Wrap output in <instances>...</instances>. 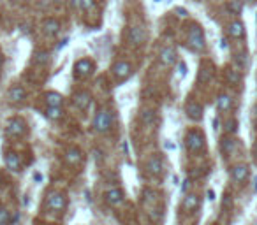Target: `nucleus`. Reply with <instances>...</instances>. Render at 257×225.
<instances>
[{"mask_svg":"<svg viewBox=\"0 0 257 225\" xmlns=\"http://www.w3.org/2000/svg\"><path fill=\"white\" fill-rule=\"evenodd\" d=\"M187 41H189V46L194 49V51H203L206 48V39H205V32L201 28L199 23H189L187 27Z\"/></svg>","mask_w":257,"mask_h":225,"instance_id":"obj_1","label":"nucleus"},{"mask_svg":"<svg viewBox=\"0 0 257 225\" xmlns=\"http://www.w3.org/2000/svg\"><path fill=\"white\" fill-rule=\"evenodd\" d=\"M29 132V125L25 122L23 118H11L7 122V127H5V136L7 137H13V139H19L23 137L25 134Z\"/></svg>","mask_w":257,"mask_h":225,"instance_id":"obj_2","label":"nucleus"},{"mask_svg":"<svg viewBox=\"0 0 257 225\" xmlns=\"http://www.w3.org/2000/svg\"><path fill=\"white\" fill-rule=\"evenodd\" d=\"M185 145L189 151L197 153L205 148V134H201L199 130H189L185 134Z\"/></svg>","mask_w":257,"mask_h":225,"instance_id":"obj_3","label":"nucleus"},{"mask_svg":"<svg viewBox=\"0 0 257 225\" xmlns=\"http://www.w3.org/2000/svg\"><path fill=\"white\" fill-rule=\"evenodd\" d=\"M111 127H113V114L110 111H99L96 114V120H94V129L97 132H110Z\"/></svg>","mask_w":257,"mask_h":225,"instance_id":"obj_4","label":"nucleus"},{"mask_svg":"<svg viewBox=\"0 0 257 225\" xmlns=\"http://www.w3.org/2000/svg\"><path fill=\"white\" fill-rule=\"evenodd\" d=\"M96 69V64L90 60V58H81L74 64V76H76L78 80H85L88 76H92Z\"/></svg>","mask_w":257,"mask_h":225,"instance_id":"obj_5","label":"nucleus"},{"mask_svg":"<svg viewBox=\"0 0 257 225\" xmlns=\"http://www.w3.org/2000/svg\"><path fill=\"white\" fill-rule=\"evenodd\" d=\"M67 206V197L64 192H51L48 195V199H46V208L51 211H57V213H60V211H64Z\"/></svg>","mask_w":257,"mask_h":225,"instance_id":"obj_6","label":"nucleus"},{"mask_svg":"<svg viewBox=\"0 0 257 225\" xmlns=\"http://www.w3.org/2000/svg\"><path fill=\"white\" fill-rule=\"evenodd\" d=\"M148 39V30L143 25H132L128 28V42L134 46H141Z\"/></svg>","mask_w":257,"mask_h":225,"instance_id":"obj_7","label":"nucleus"},{"mask_svg":"<svg viewBox=\"0 0 257 225\" xmlns=\"http://www.w3.org/2000/svg\"><path fill=\"white\" fill-rule=\"evenodd\" d=\"M111 72H113V76L116 78V81H124V80H127L128 76L132 74L134 69H132V65H130L128 62L118 60L113 67H111Z\"/></svg>","mask_w":257,"mask_h":225,"instance_id":"obj_8","label":"nucleus"},{"mask_svg":"<svg viewBox=\"0 0 257 225\" xmlns=\"http://www.w3.org/2000/svg\"><path fill=\"white\" fill-rule=\"evenodd\" d=\"M41 28H43L44 35H48V37H55V35H58L62 25H60V21H58L57 18H46L43 21V25H41Z\"/></svg>","mask_w":257,"mask_h":225,"instance_id":"obj_9","label":"nucleus"},{"mask_svg":"<svg viewBox=\"0 0 257 225\" xmlns=\"http://www.w3.org/2000/svg\"><path fill=\"white\" fill-rule=\"evenodd\" d=\"M7 98H9L11 104L25 102V98H27V90H25L21 84H15V86H11L9 92H7Z\"/></svg>","mask_w":257,"mask_h":225,"instance_id":"obj_10","label":"nucleus"},{"mask_svg":"<svg viewBox=\"0 0 257 225\" xmlns=\"http://www.w3.org/2000/svg\"><path fill=\"white\" fill-rule=\"evenodd\" d=\"M227 35L231 39H243L247 35V30H245V25L240 19H234L227 25Z\"/></svg>","mask_w":257,"mask_h":225,"instance_id":"obj_11","label":"nucleus"},{"mask_svg":"<svg viewBox=\"0 0 257 225\" xmlns=\"http://www.w3.org/2000/svg\"><path fill=\"white\" fill-rule=\"evenodd\" d=\"M83 159H85V155H83V151H81L80 148H69V150L65 151V155H64V160H65L69 165H72V167L81 165Z\"/></svg>","mask_w":257,"mask_h":225,"instance_id":"obj_12","label":"nucleus"},{"mask_svg":"<svg viewBox=\"0 0 257 225\" xmlns=\"http://www.w3.org/2000/svg\"><path fill=\"white\" fill-rule=\"evenodd\" d=\"M104 201L110 204V206H120L122 202L125 201L124 192L120 190V188H111L108 192L104 193Z\"/></svg>","mask_w":257,"mask_h":225,"instance_id":"obj_13","label":"nucleus"},{"mask_svg":"<svg viewBox=\"0 0 257 225\" xmlns=\"http://www.w3.org/2000/svg\"><path fill=\"white\" fill-rule=\"evenodd\" d=\"M177 49L173 46H166V48H162L161 53H159V60L164 64V65H173L175 62H177Z\"/></svg>","mask_w":257,"mask_h":225,"instance_id":"obj_14","label":"nucleus"},{"mask_svg":"<svg viewBox=\"0 0 257 225\" xmlns=\"http://www.w3.org/2000/svg\"><path fill=\"white\" fill-rule=\"evenodd\" d=\"M4 162L7 165V169H11V171H15V173L21 171V159H19V155L16 151H7L4 155Z\"/></svg>","mask_w":257,"mask_h":225,"instance_id":"obj_15","label":"nucleus"},{"mask_svg":"<svg viewBox=\"0 0 257 225\" xmlns=\"http://www.w3.org/2000/svg\"><path fill=\"white\" fill-rule=\"evenodd\" d=\"M72 102H74V106H76L78 109L85 111L92 102V95L88 94V92H76L74 97H72Z\"/></svg>","mask_w":257,"mask_h":225,"instance_id":"obj_16","label":"nucleus"},{"mask_svg":"<svg viewBox=\"0 0 257 225\" xmlns=\"http://www.w3.org/2000/svg\"><path fill=\"white\" fill-rule=\"evenodd\" d=\"M185 111H187V116L192 118V120H201V118H203V112H205V109H203V106H201V104L191 100V102H187Z\"/></svg>","mask_w":257,"mask_h":225,"instance_id":"obj_17","label":"nucleus"},{"mask_svg":"<svg viewBox=\"0 0 257 225\" xmlns=\"http://www.w3.org/2000/svg\"><path fill=\"white\" fill-rule=\"evenodd\" d=\"M44 100H46L49 108H62L64 104V97L60 94H57V92H48L44 95Z\"/></svg>","mask_w":257,"mask_h":225,"instance_id":"obj_18","label":"nucleus"},{"mask_svg":"<svg viewBox=\"0 0 257 225\" xmlns=\"http://www.w3.org/2000/svg\"><path fill=\"white\" fill-rule=\"evenodd\" d=\"M233 178H234V181H238V183L245 181V179L248 178V165L238 164L236 167H233Z\"/></svg>","mask_w":257,"mask_h":225,"instance_id":"obj_19","label":"nucleus"},{"mask_svg":"<svg viewBox=\"0 0 257 225\" xmlns=\"http://www.w3.org/2000/svg\"><path fill=\"white\" fill-rule=\"evenodd\" d=\"M146 169H148V173L153 174V176H161L162 174V160L159 159V157H152V159L148 160Z\"/></svg>","mask_w":257,"mask_h":225,"instance_id":"obj_20","label":"nucleus"},{"mask_svg":"<svg viewBox=\"0 0 257 225\" xmlns=\"http://www.w3.org/2000/svg\"><path fill=\"white\" fill-rule=\"evenodd\" d=\"M197 206H199V197L195 195V193H189V195L185 197V201H183V209L194 211V209H197Z\"/></svg>","mask_w":257,"mask_h":225,"instance_id":"obj_21","label":"nucleus"},{"mask_svg":"<svg viewBox=\"0 0 257 225\" xmlns=\"http://www.w3.org/2000/svg\"><path fill=\"white\" fill-rule=\"evenodd\" d=\"M234 146H236V141H234L233 137H222V141H220V150H222L224 155L233 153Z\"/></svg>","mask_w":257,"mask_h":225,"instance_id":"obj_22","label":"nucleus"},{"mask_svg":"<svg viewBox=\"0 0 257 225\" xmlns=\"http://www.w3.org/2000/svg\"><path fill=\"white\" fill-rule=\"evenodd\" d=\"M231 106H233V98L229 97V95L222 94L219 98H217V108H219L220 111H229Z\"/></svg>","mask_w":257,"mask_h":225,"instance_id":"obj_23","label":"nucleus"},{"mask_svg":"<svg viewBox=\"0 0 257 225\" xmlns=\"http://www.w3.org/2000/svg\"><path fill=\"white\" fill-rule=\"evenodd\" d=\"M227 11L234 16H240L243 11V0H229L227 2Z\"/></svg>","mask_w":257,"mask_h":225,"instance_id":"obj_24","label":"nucleus"},{"mask_svg":"<svg viewBox=\"0 0 257 225\" xmlns=\"http://www.w3.org/2000/svg\"><path fill=\"white\" fill-rule=\"evenodd\" d=\"M48 62H49V53L48 51H35L33 53V64L46 65Z\"/></svg>","mask_w":257,"mask_h":225,"instance_id":"obj_25","label":"nucleus"},{"mask_svg":"<svg viewBox=\"0 0 257 225\" xmlns=\"http://www.w3.org/2000/svg\"><path fill=\"white\" fill-rule=\"evenodd\" d=\"M46 116L49 118V120H60V118L64 116V111L62 108H49L46 109Z\"/></svg>","mask_w":257,"mask_h":225,"instance_id":"obj_26","label":"nucleus"},{"mask_svg":"<svg viewBox=\"0 0 257 225\" xmlns=\"http://www.w3.org/2000/svg\"><path fill=\"white\" fill-rule=\"evenodd\" d=\"M141 120H143V123H146V125H152V123L155 122V111H152V109H143V111H141Z\"/></svg>","mask_w":257,"mask_h":225,"instance_id":"obj_27","label":"nucleus"},{"mask_svg":"<svg viewBox=\"0 0 257 225\" xmlns=\"http://www.w3.org/2000/svg\"><path fill=\"white\" fill-rule=\"evenodd\" d=\"M80 7L85 13H90L97 7V0H80Z\"/></svg>","mask_w":257,"mask_h":225,"instance_id":"obj_28","label":"nucleus"},{"mask_svg":"<svg viewBox=\"0 0 257 225\" xmlns=\"http://www.w3.org/2000/svg\"><path fill=\"white\" fill-rule=\"evenodd\" d=\"M11 213L5 206H0V225H9Z\"/></svg>","mask_w":257,"mask_h":225,"instance_id":"obj_29","label":"nucleus"},{"mask_svg":"<svg viewBox=\"0 0 257 225\" xmlns=\"http://www.w3.org/2000/svg\"><path fill=\"white\" fill-rule=\"evenodd\" d=\"M225 76H227V80L231 81V84H238L240 80H241V76L238 74V70H234V69H229L227 72H225Z\"/></svg>","mask_w":257,"mask_h":225,"instance_id":"obj_30","label":"nucleus"},{"mask_svg":"<svg viewBox=\"0 0 257 225\" xmlns=\"http://www.w3.org/2000/svg\"><path fill=\"white\" fill-rule=\"evenodd\" d=\"M225 130L231 134V132H236V120H229L227 123H225Z\"/></svg>","mask_w":257,"mask_h":225,"instance_id":"obj_31","label":"nucleus"},{"mask_svg":"<svg viewBox=\"0 0 257 225\" xmlns=\"http://www.w3.org/2000/svg\"><path fill=\"white\" fill-rule=\"evenodd\" d=\"M178 13V16H181V18H187V16H189V13H187L185 9H181V7H177V9H175Z\"/></svg>","mask_w":257,"mask_h":225,"instance_id":"obj_32","label":"nucleus"},{"mask_svg":"<svg viewBox=\"0 0 257 225\" xmlns=\"http://www.w3.org/2000/svg\"><path fill=\"white\" fill-rule=\"evenodd\" d=\"M178 72H180V76H185V64H180V65H178Z\"/></svg>","mask_w":257,"mask_h":225,"instance_id":"obj_33","label":"nucleus"},{"mask_svg":"<svg viewBox=\"0 0 257 225\" xmlns=\"http://www.w3.org/2000/svg\"><path fill=\"white\" fill-rule=\"evenodd\" d=\"M166 148H167V150H175L177 146L173 145V143H169V141H166Z\"/></svg>","mask_w":257,"mask_h":225,"instance_id":"obj_34","label":"nucleus"},{"mask_svg":"<svg viewBox=\"0 0 257 225\" xmlns=\"http://www.w3.org/2000/svg\"><path fill=\"white\" fill-rule=\"evenodd\" d=\"M213 127H215V130H217V129L220 127V120H219V118H215V120H213Z\"/></svg>","mask_w":257,"mask_h":225,"instance_id":"obj_35","label":"nucleus"},{"mask_svg":"<svg viewBox=\"0 0 257 225\" xmlns=\"http://www.w3.org/2000/svg\"><path fill=\"white\" fill-rule=\"evenodd\" d=\"M11 4H19V2H23V0H9Z\"/></svg>","mask_w":257,"mask_h":225,"instance_id":"obj_36","label":"nucleus"},{"mask_svg":"<svg viewBox=\"0 0 257 225\" xmlns=\"http://www.w3.org/2000/svg\"><path fill=\"white\" fill-rule=\"evenodd\" d=\"M254 155H256V160H257V145L254 146Z\"/></svg>","mask_w":257,"mask_h":225,"instance_id":"obj_37","label":"nucleus"},{"mask_svg":"<svg viewBox=\"0 0 257 225\" xmlns=\"http://www.w3.org/2000/svg\"><path fill=\"white\" fill-rule=\"evenodd\" d=\"M2 62H4V58H2V55H0V65H2Z\"/></svg>","mask_w":257,"mask_h":225,"instance_id":"obj_38","label":"nucleus"},{"mask_svg":"<svg viewBox=\"0 0 257 225\" xmlns=\"http://www.w3.org/2000/svg\"><path fill=\"white\" fill-rule=\"evenodd\" d=\"M254 190H256V192H257V178H256V188H254Z\"/></svg>","mask_w":257,"mask_h":225,"instance_id":"obj_39","label":"nucleus"},{"mask_svg":"<svg viewBox=\"0 0 257 225\" xmlns=\"http://www.w3.org/2000/svg\"><path fill=\"white\" fill-rule=\"evenodd\" d=\"M55 2H65V0H55Z\"/></svg>","mask_w":257,"mask_h":225,"instance_id":"obj_40","label":"nucleus"},{"mask_svg":"<svg viewBox=\"0 0 257 225\" xmlns=\"http://www.w3.org/2000/svg\"><path fill=\"white\" fill-rule=\"evenodd\" d=\"M243 2H254V0H243Z\"/></svg>","mask_w":257,"mask_h":225,"instance_id":"obj_41","label":"nucleus"}]
</instances>
